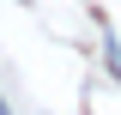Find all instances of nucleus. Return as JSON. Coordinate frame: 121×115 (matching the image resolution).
<instances>
[{
  "instance_id": "nucleus-1",
  "label": "nucleus",
  "mask_w": 121,
  "mask_h": 115,
  "mask_svg": "<svg viewBox=\"0 0 121 115\" xmlns=\"http://www.w3.org/2000/svg\"><path fill=\"white\" fill-rule=\"evenodd\" d=\"M0 115H12V109H6V103H0Z\"/></svg>"
}]
</instances>
